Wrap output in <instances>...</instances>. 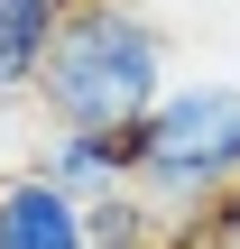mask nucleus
<instances>
[{"label":"nucleus","instance_id":"obj_1","mask_svg":"<svg viewBox=\"0 0 240 249\" xmlns=\"http://www.w3.org/2000/svg\"><path fill=\"white\" fill-rule=\"evenodd\" d=\"M166 83H176V55H166V18L157 9H139V0H65L28 102L46 111V129L129 139L157 111Z\"/></svg>","mask_w":240,"mask_h":249},{"label":"nucleus","instance_id":"obj_2","mask_svg":"<svg viewBox=\"0 0 240 249\" xmlns=\"http://www.w3.org/2000/svg\"><path fill=\"white\" fill-rule=\"evenodd\" d=\"M139 194L166 213V249H185V213L213 222V203L240 185V83L231 74H185L157 92V111L129 129Z\"/></svg>","mask_w":240,"mask_h":249},{"label":"nucleus","instance_id":"obj_3","mask_svg":"<svg viewBox=\"0 0 240 249\" xmlns=\"http://www.w3.org/2000/svg\"><path fill=\"white\" fill-rule=\"evenodd\" d=\"M37 176H46L55 194H74V203L92 213V203H111V194H129V185H139V157H129V139L46 129V139H37Z\"/></svg>","mask_w":240,"mask_h":249},{"label":"nucleus","instance_id":"obj_4","mask_svg":"<svg viewBox=\"0 0 240 249\" xmlns=\"http://www.w3.org/2000/svg\"><path fill=\"white\" fill-rule=\"evenodd\" d=\"M0 249H92L83 240V203L55 194L37 166L0 176Z\"/></svg>","mask_w":240,"mask_h":249},{"label":"nucleus","instance_id":"obj_5","mask_svg":"<svg viewBox=\"0 0 240 249\" xmlns=\"http://www.w3.org/2000/svg\"><path fill=\"white\" fill-rule=\"evenodd\" d=\"M55 18H65V0H0V102H18L37 83Z\"/></svg>","mask_w":240,"mask_h":249},{"label":"nucleus","instance_id":"obj_6","mask_svg":"<svg viewBox=\"0 0 240 249\" xmlns=\"http://www.w3.org/2000/svg\"><path fill=\"white\" fill-rule=\"evenodd\" d=\"M83 240H92V249H166V213L129 185V194H111V203L83 213Z\"/></svg>","mask_w":240,"mask_h":249},{"label":"nucleus","instance_id":"obj_7","mask_svg":"<svg viewBox=\"0 0 240 249\" xmlns=\"http://www.w3.org/2000/svg\"><path fill=\"white\" fill-rule=\"evenodd\" d=\"M203 240H213V249H240V185L222 194V203H213V222H203Z\"/></svg>","mask_w":240,"mask_h":249},{"label":"nucleus","instance_id":"obj_8","mask_svg":"<svg viewBox=\"0 0 240 249\" xmlns=\"http://www.w3.org/2000/svg\"><path fill=\"white\" fill-rule=\"evenodd\" d=\"M139 9H194V0H139Z\"/></svg>","mask_w":240,"mask_h":249}]
</instances>
